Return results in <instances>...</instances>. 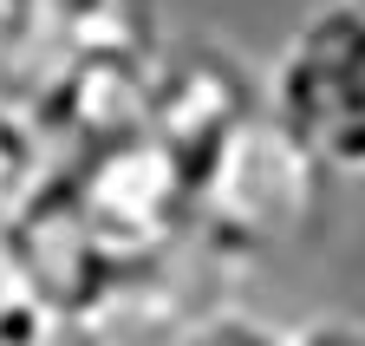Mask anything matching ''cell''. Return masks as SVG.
Returning a JSON list of instances; mask_svg holds the SVG:
<instances>
[{
    "label": "cell",
    "mask_w": 365,
    "mask_h": 346,
    "mask_svg": "<svg viewBox=\"0 0 365 346\" xmlns=\"http://www.w3.org/2000/svg\"><path fill=\"white\" fill-rule=\"evenodd\" d=\"M327 177L319 163L281 118L267 111V98L209 144L190 183V248H202L209 262H255V255L294 248L313 235L319 203H327Z\"/></svg>",
    "instance_id": "6da1fadb"
},
{
    "label": "cell",
    "mask_w": 365,
    "mask_h": 346,
    "mask_svg": "<svg viewBox=\"0 0 365 346\" xmlns=\"http://www.w3.org/2000/svg\"><path fill=\"white\" fill-rule=\"evenodd\" d=\"M66 190L91 223L111 268H144L190 248V183L196 170L176 144H163L150 124H130L118 138H98L59 157Z\"/></svg>",
    "instance_id": "7a4b0ae2"
},
{
    "label": "cell",
    "mask_w": 365,
    "mask_h": 346,
    "mask_svg": "<svg viewBox=\"0 0 365 346\" xmlns=\"http://www.w3.org/2000/svg\"><path fill=\"white\" fill-rule=\"evenodd\" d=\"M261 98L333 177H365V0L313 7L281 39Z\"/></svg>",
    "instance_id": "3957f363"
},
{
    "label": "cell",
    "mask_w": 365,
    "mask_h": 346,
    "mask_svg": "<svg viewBox=\"0 0 365 346\" xmlns=\"http://www.w3.org/2000/svg\"><path fill=\"white\" fill-rule=\"evenodd\" d=\"M255 105H261V85L248 78V66L228 46H215V39H196V46L157 59L144 124L163 144H176L182 157H190V170H196L209 157V144L222 131H235Z\"/></svg>",
    "instance_id": "277c9868"
},
{
    "label": "cell",
    "mask_w": 365,
    "mask_h": 346,
    "mask_svg": "<svg viewBox=\"0 0 365 346\" xmlns=\"http://www.w3.org/2000/svg\"><path fill=\"white\" fill-rule=\"evenodd\" d=\"M46 33H53V0H0V98L26 105Z\"/></svg>",
    "instance_id": "5b68a950"
},
{
    "label": "cell",
    "mask_w": 365,
    "mask_h": 346,
    "mask_svg": "<svg viewBox=\"0 0 365 346\" xmlns=\"http://www.w3.org/2000/svg\"><path fill=\"white\" fill-rule=\"evenodd\" d=\"M53 163H59V151L46 144V131L14 98H0V215L53 177Z\"/></svg>",
    "instance_id": "8992f818"
}]
</instances>
